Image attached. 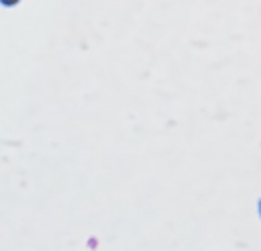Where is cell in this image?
Wrapping results in <instances>:
<instances>
[{
    "mask_svg": "<svg viewBox=\"0 0 261 251\" xmlns=\"http://www.w3.org/2000/svg\"><path fill=\"white\" fill-rule=\"evenodd\" d=\"M259 212H261V202H259Z\"/></svg>",
    "mask_w": 261,
    "mask_h": 251,
    "instance_id": "7a4b0ae2",
    "label": "cell"
},
{
    "mask_svg": "<svg viewBox=\"0 0 261 251\" xmlns=\"http://www.w3.org/2000/svg\"><path fill=\"white\" fill-rule=\"evenodd\" d=\"M4 4H12V2H16V0H2Z\"/></svg>",
    "mask_w": 261,
    "mask_h": 251,
    "instance_id": "6da1fadb",
    "label": "cell"
}]
</instances>
